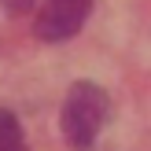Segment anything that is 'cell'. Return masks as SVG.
Segmentation results:
<instances>
[{
  "label": "cell",
  "mask_w": 151,
  "mask_h": 151,
  "mask_svg": "<svg viewBox=\"0 0 151 151\" xmlns=\"http://www.w3.org/2000/svg\"><path fill=\"white\" fill-rule=\"evenodd\" d=\"M111 118V96L92 81H78L63 100V137L74 151H92L100 129Z\"/></svg>",
  "instance_id": "6da1fadb"
},
{
  "label": "cell",
  "mask_w": 151,
  "mask_h": 151,
  "mask_svg": "<svg viewBox=\"0 0 151 151\" xmlns=\"http://www.w3.org/2000/svg\"><path fill=\"white\" fill-rule=\"evenodd\" d=\"M88 15H92V0H44V7L37 11L33 33L37 41H48V44L70 41L88 22Z\"/></svg>",
  "instance_id": "7a4b0ae2"
},
{
  "label": "cell",
  "mask_w": 151,
  "mask_h": 151,
  "mask_svg": "<svg viewBox=\"0 0 151 151\" xmlns=\"http://www.w3.org/2000/svg\"><path fill=\"white\" fill-rule=\"evenodd\" d=\"M0 151H29L19 118H15L7 107H0Z\"/></svg>",
  "instance_id": "3957f363"
},
{
  "label": "cell",
  "mask_w": 151,
  "mask_h": 151,
  "mask_svg": "<svg viewBox=\"0 0 151 151\" xmlns=\"http://www.w3.org/2000/svg\"><path fill=\"white\" fill-rule=\"evenodd\" d=\"M0 4H4V11H7V15H22V11H29L37 0H0Z\"/></svg>",
  "instance_id": "277c9868"
}]
</instances>
